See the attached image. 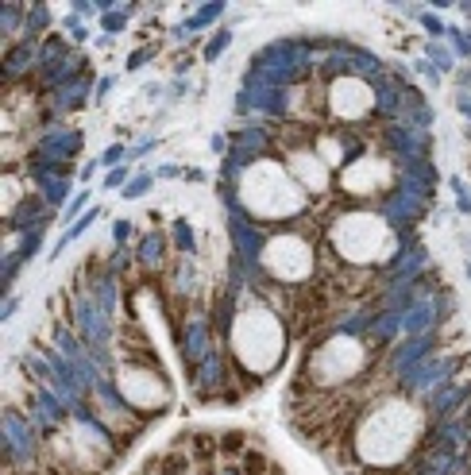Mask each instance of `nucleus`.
I'll list each match as a JSON object with an SVG mask.
<instances>
[{
	"instance_id": "1",
	"label": "nucleus",
	"mask_w": 471,
	"mask_h": 475,
	"mask_svg": "<svg viewBox=\"0 0 471 475\" xmlns=\"http://www.w3.org/2000/svg\"><path fill=\"white\" fill-rule=\"evenodd\" d=\"M239 468H244V475H259V471H266V456L247 452V456H239Z\"/></svg>"
},
{
	"instance_id": "2",
	"label": "nucleus",
	"mask_w": 471,
	"mask_h": 475,
	"mask_svg": "<svg viewBox=\"0 0 471 475\" xmlns=\"http://www.w3.org/2000/svg\"><path fill=\"white\" fill-rule=\"evenodd\" d=\"M247 444V437L244 433H232V437H224V452H239V448Z\"/></svg>"
}]
</instances>
